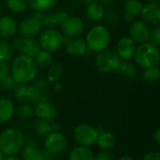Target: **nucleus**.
<instances>
[{"mask_svg": "<svg viewBox=\"0 0 160 160\" xmlns=\"http://www.w3.org/2000/svg\"><path fill=\"white\" fill-rule=\"evenodd\" d=\"M150 28L143 21L135 20L129 26V38L137 44L147 42L149 39Z\"/></svg>", "mask_w": 160, "mask_h": 160, "instance_id": "obj_10", "label": "nucleus"}, {"mask_svg": "<svg viewBox=\"0 0 160 160\" xmlns=\"http://www.w3.org/2000/svg\"><path fill=\"white\" fill-rule=\"evenodd\" d=\"M119 160H135L133 158H131V157H129V156H124V157H122Z\"/></svg>", "mask_w": 160, "mask_h": 160, "instance_id": "obj_44", "label": "nucleus"}, {"mask_svg": "<svg viewBox=\"0 0 160 160\" xmlns=\"http://www.w3.org/2000/svg\"><path fill=\"white\" fill-rule=\"evenodd\" d=\"M61 31L62 35L68 38H78L84 31V23L82 20L79 17L69 16L61 24Z\"/></svg>", "mask_w": 160, "mask_h": 160, "instance_id": "obj_9", "label": "nucleus"}, {"mask_svg": "<svg viewBox=\"0 0 160 160\" xmlns=\"http://www.w3.org/2000/svg\"><path fill=\"white\" fill-rule=\"evenodd\" d=\"M34 60L38 66V68H49L52 63V55L50 52L45 50H40L35 56Z\"/></svg>", "mask_w": 160, "mask_h": 160, "instance_id": "obj_26", "label": "nucleus"}, {"mask_svg": "<svg viewBox=\"0 0 160 160\" xmlns=\"http://www.w3.org/2000/svg\"><path fill=\"white\" fill-rule=\"evenodd\" d=\"M58 0H26L27 6L36 12H48L52 9Z\"/></svg>", "mask_w": 160, "mask_h": 160, "instance_id": "obj_20", "label": "nucleus"}, {"mask_svg": "<svg viewBox=\"0 0 160 160\" xmlns=\"http://www.w3.org/2000/svg\"><path fill=\"white\" fill-rule=\"evenodd\" d=\"M13 48L10 43L7 42L4 39H0V60L1 61H8L13 56Z\"/></svg>", "mask_w": 160, "mask_h": 160, "instance_id": "obj_29", "label": "nucleus"}, {"mask_svg": "<svg viewBox=\"0 0 160 160\" xmlns=\"http://www.w3.org/2000/svg\"><path fill=\"white\" fill-rule=\"evenodd\" d=\"M151 43H153L156 46H159L160 45V27L159 26H156L155 28H153L152 30H150V34H149V39Z\"/></svg>", "mask_w": 160, "mask_h": 160, "instance_id": "obj_36", "label": "nucleus"}, {"mask_svg": "<svg viewBox=\"0 0 160 160\" xmlns=\"http://www.w3.org/2000/svg\"><path fill=\"white\" fill-rule=\"evenodd\" d=\"M121 1H123V2H128V1H131V0H121Z\"/></svg>", "mask_w": 160, "mask_h": 160, "instance_id": "obj_51", "label": "nucleus"}, {"mask_svg": "<svg viewBox=\"0 0 160 160\" xmlns=\"http://www.w3.org/2000/svg\"><path fill=\"white\" fill-rule=\"evenodd\" d=\"M118 74L128 78V79H134L137 74V68L135 65L129 60H122L120 61L116 70Z\"/></svg>", "mask_w": 160, "mask_h": 160, "instance_id": "obj_22", "label": "nucleus"}, {"mask_svg": "<svg viewBox=\"0 0 160 160\" xmlns=\"http://www.w3.org/2000/svg\"><path fill=\"white\" fill-rule=\"evenodd\" d=\"M14 82H16L13 80V78L9 77L8 75L3 78H0V90H5V89L11 87L14 84Z\"/></svg>", "mask_w": 160, "mask_h": 160, "instance_id": "obj_37", "label": "nucleus"}, {"mask_svg": "<svg viewBox=\"0 0 160 160\" xmlns=\"http://www.w3.org/2000/svg\"><path fill=\"white\" fill-rule=\"evenodd\" d=\"M35 130L36 133L40 136V137H46L47 135H49L52 132V126L49 122L46 121H42V120H38L35 123Z\"/></svg>", "mask_w": 160, "mask_h": 160, "instance_id": "obj_30", "label": "nucleus"}, {"mask_svg": "<svg viewBox=\"0 0 160 160\" xmlns=\"http://www.w3.org/2000/svg\"><path fill=\"white\" fill-rule=\"evenodd\" d=\"M9 73V67L5 61L0 60V78L8 76Z\"/></svg>", "mask_w": 160, "mask_h": 160, "instance_id": "obj_40", "label": "nucleus"}, {"mask_svg": "<svg viewBox=\"0 0 160 160\" xmlns=\"http://www.w3.org/2000/svg\"><path fill=\"white\" fill-rule=\"evenodd\" d=\"M145 1H147L148 3H152V2H158L159 0H145Z\"/></svg>", "mask_w": 160, "mask_h": 160, "instance_id": "obj_49", "label": "nucleus"}, {"mask_svg": "<svg viewBox=\"0 0 160 160\" xmlns=\"http://www.w3.org/2000/svg\"><path fill=\"white\" fill-rule=\"evenodd\" d=\"M85 42L90 51L99 52L108 48L111 42V34L107 27L98 24L88 31Z\"/></svg>", "mask_w": 160, "mask_h": 160, "instance_id": "obj_4", "label": "nucleus"}, {"mask_svg": "<svg viewBox=\"0 0 160 160\" xmlns=\"http://www.w3.org/2000/svg\"><path fill=\"white\" fill-rule=\"evenodd\" d=\"M133 57L136 64L142 68L158 67L160 60L158 47L151 42L142 43L136 48Z\"/></svg>", "mask_w": 160, "mask_h": 160, "instance_id": "obj_3", "label": "nucleus"}, {"mask_svg": "<svg viewBox=\"0 0 160 160\" xmlns=\"http://www.w3.org/2000/svg\"><path fill=\"white\" fill-rule=\"evenodd\" d=\"M17 113L21 118H29L35 113V108L28 103H22L18 107Z\"/></svg>", "mask_w": 160, "mask_h": 160, "instance_id": "obj_34", "label": "nucleus"}, {"mask_svg": "<svg viewBox=\"0 0 160 160\" xmlns=\"http://www.w3.org/2000/svg\"><path fill=\"white\" fill-rule=\"evenodd\" d=\"M18 31V25L14 18L10 16L0 17V36L3 38H13Z\"/></svg>", "mask_w": 160, "mask_h": 160, "instance_id": "obj_17", "label": "nucleus"}, {"mask_svg": "<svg viewBox=\"0 0 160 160\" xmlns=\"http://www.w3.org/2000/svg\"><path fill=\"white\" fill-rule=\"evenodd\" d=\"M42 24L39 20L34 16L22 20L18 27V30L23 38H34L40 33Z\"/></svg>", "mask_w": 160, "mask_h": 160, "instance_id": "obj_11", "label": "nucleus"}, {"mask_svg": "<svg viewBox=\"0 0 160 160\" xmlns=\"http://www.w3.org/2000/svg\"><path fill=\"white\" fill-rule=\"evenodd\" d=\"M3 156H4V155H3V154L1 153V151H0V160H3Z\"/></svg>", "mask_w": 160, "mask_h": 160, "instance_id": "obj_50", "label": "nucleus"}, {"mask_svg": "<svg viewBox=\"0 0 160 160\" xmlns=\"http://www.w3.org/2000/svg\"><path fill=\"white\" fill-rule=\"evenodd\" d=\"M95 160H114V157L108 150H104L95 157Z\"/></svg>", "mask_w": 160, "mask_h": 160, "instance_id": "obj_38", "label": "nucleus"}, {"mask_svg": "<svg viewBox=\"0 0 160 160\" xmlns=\"http://www.w3.org/2000/svg\"><path fill=\"white\" fill-rule=\"evenodd\" d=\"M141 16L145 23L158 26L160 23L159 2H152L146 4L145 6L143 5Z\"/></svg>", "mask_w": 160, "mask_h": 160, "instance_id": "obj_12", "label": "nucleus"}, {"mask_svg": "<svg viewBox=\"0 0 160 160\" xmlns=\"http://www.w3.org/2000/svg\"><path fill=\"white\" fill-rule=\"evenodd\" d=\"M23 160H43L44 155L35 145H26L22 152Z\"/></svg>", "mask_w": 160, "mask_h": 160, "instance_id": "obj_27", "label": "nucleus"}, {"mask_svg": "<svg viewBox=\"0 0 160 160\" xmlns=\"http://www.w3.org/2000/svg\"><path fill=\"white\" fill-rule=\"evenodd\" d=\"M35 113L39 120L52 122L57 116V111L55 107L49 101H40L35 108Z\"/></svg>", "mask_w": 160, "mask_h": 160, "instance_id": "obj_15", "label": "nucleus"}, {"mask_svg": "<svg viewBox=\"0 0 160 160\" xmlns=\"http://www.w3.org/2000/svg\"><path fill=\"white\" fill-rule=\"evenodd\" d=\"M137 44L129 38H121L116 45V53L122 60H130L135 53Z\"/></svg>", "mask_w": 160, "mask_h": 160, "instance_id": "obj_13", "label": "nucleus"}, {"mask_svg": "<svg viewBox=\"0 0 160 160\" xmlns=\"http://www.w3.org/2000/svg\"><path fill=\"white\" fill-rule=\"evenodd\" d=\"M103 18H104L105 22L109 25H116L120 22L119 14L117 13V11H115L113 9H109V10L105 11Z\"/></svg>", "mask_w": 160, "mask_h": 160, "instance_id": "obj_35", "label": "nucleus"}, {"mask_svg": "<svg viewBox=\"0 0 160 160\" xmlns=\"http://www.w3.org/2000/svg\"><path fill=\"white\" fill-rule=\"evenodd\" d=\"M15 112V107L12 101L8 98H0V123L9 121Z\"/></svg>", "mask_w": 160, "mask_h": 160, "instance_id": "obj_21", "label": "nucleus"}, {"mask_svg": "<svg viewBox=\"0 0 160 160\" xmlns=\"http://www.w3.org/2000/svg\"><path fill=\"white\" fill-rule=\"evenodd\" d=\"M63 73V66L59 63H55L50 67L48 70V80L50 82H57Z\"/></svg>", "mask_w": 160, "mask_h": 160, "instance_id": "obj_32", "label": "nucleus"}, {"mask_svg": "<svg viewBox=\"0 0 160 160\" xmlns=\"http://www.w3.org/2000/svg\"><path fill=\"white\" fill-rule=\"evenodd\" d=\"M5 160H19L15 156H12V157H8Z\"/></svg>", "mask_w": 160, "mask_h": 160, "instance_id": "obj_47", "label": "nucleus"}, {"mask_svg": "<svg viewBox=\"0 0 160 160\" xmlns=\"http://www.w3.org/2000/svg\"><path fill=\"white\" fill-rule=\"evenodd\" d=\"M24 145V136L17 128H8L0 134V151L7 157L16 156Z\"/></svg>", "mask_w": 160, "mask_h": 160, "instance_id": "obj_2", "label": "nucleus"}, {"mask_svg": "<svg viewBox=\"0 0 160 160\" xmlns=\"http://www.w3.org/2000/svg\"><path fill=\"white\" fill-rule=\"evenodd\" d=\"M44 145L50 154L60 155L66 151L68 147V141L63 134L59 132H51L46 136Z\"/></svg>", "mask_w": 160, "mask_h": 160, "instance_id": "obj_8", "label": "nucleus"}, {"mask_svg": "<svg viewBox=\"0 0 160 160\" xmlns=\"http://www.w3.org/2000/svg\"><path fill=\"white\" fill-rule=\"evenodd\" d=\"M105 9L101 3L96 1L90 3L86 7V15L92 21H99L103 18Z\"/></svg>", "mask_w": 160, "mask_h": 160, "instance_id": "obj_23", "label": "nucleus"}, {"mask_svg": "<svg viewBox=\"0 0 160 160\" xmlns=\"http://www.w3.org/2000/svg\"><path fill=\"white\" fill-rule=\"evenodd\" d=\"M68 160H95V156L88 147L78 146L71 151Z\"/></svg>", "mask_w": 160, "mask_h": 160, "instance_id": "obj_25", "label": "nucleus"}, {"mask_svg": "<svg viewBox=\"0 0 160 160\" xmlns=\"http://www.w3.org/2000/svg\"><path fill=\"white\" fill-rule=\"evenodd\" d=\"M41 50L39 42L34 38H22L21 47L19 49V52L22 54L33 57Z\"/></svg>", "mask_w": 160, "mask_h": 160, "instance_id": "obj_19", "label": "nucleus"}, {"mask_svg": "<svg viewBox=\"0 0 160 160\" xmlns=\"http://www.w3.org/2000/svg\"><path fill=\"white\" fill-rule=\"evenodd\" d=\"M52 126V132H58L61 128L59 123H54L53 125H51Z\"/></svg>", "mask_w": 160, "mask_h": 160, "instance_id": "obj_43", "label": "nucleus"}, {"mask_svg": "<svg viewBox=\"0 0 160 160\" xmlns=\"http://www.w3.org/2000/svg\"><path fill=\"white\" fill-rule=\"evenodd\" d=\"M101 4H105V5H109L112 2V0H99Z\"/></svg>", "mask_w": 160, "mask_h": 160, "instance_id": "obj_45", "label": "nucleus"}, {"mask_svg": "<svg viewBox=\"0 0 160 160\" xmlns=\"http://www.w3.org/2000/svg\"><path fill=\"white\" fill-rule=\"evenodd\" d=\"M142 160H160V152L159 151L149 152L142 157Z\"/></svg>", "mask_w": 160, "mask_h": 160, "instance_id": "obj_39", "label": "nucleus"}, {"mask_svg": "<svg viewBox=\"0 0 160 160\" xmlns=\"http://www.w3.org/2000/svg\"><path fill=\"white\" fill-rule=\"evenodd\" d=\"M40 48L50 52L58 51L65 42V37L55 28H48L44 30L38 39Z\"/></svg>", "mask_w": 160, "mask_h": 160, "instance_id": "obj_5", "label": "nucleus"}, {"mask_svg": "<svg viewBox=\"0 0 160 160\" xmlns=\"http://www.w3.org/2000/svg\"><path fill=\"white\" fill-rule=\"evenodd\" d=\"M39 97V91L33 85L21 83L15 88V98L22 102L35 101Z\"/></svg>", "mask_w": 160, "mask_h": 160, "instance_id": "obj_14", "label": "nucleus"}, {"mask_svg": "<svg viewBox=\"0 0 160 160\" xmlns=\"http://www.w3.org/2000/svg\"><path fill=\"white\" fill-rule=\"evenodd\" d=\"M98 136V130L86 124L79 125L74 130V138L76 142L81 146H84V147H89L95 144Z\"/></svg>", "mask_w": 160, "mask_h": 160, "instance_id": "obj_7", "label": "nucleus"}, {"mask_svg": "<svg viewBox=\"0 0 160 160\" xmlns=\"http://www.w3.org/2000/svg\"><path fill=\"white\" fill-rule=\"evenodd\" d=\"M6 5L9 10L15 13H21L27 7L26 0H6Z\"/></svg>", "mask_w": 160, "mask_h": 160, "instance_id": "obj_33", "label": "nucleus"}, {"mask_svg": "<svg viewBox=\"0 0 160 160\" xmlns=\"http://www.w3.org/2000/svg\"><path fill=\"white\" fill-rule=\"evenodd\" d=\"M96 1H98V0H82V2L83 3V4H90V3H93V2H96Z\"/></svg>", "mask_w": 160, "mask_h": 160, "instance_id": "obj_46", "label": "nucleus"}, {"mask_svg": "<svg viewBox=\"0 0 160 160\" xmlns=\"http://www.w3.org/2000/svg\"><path fill=\"white\" fill-rule=\"evenodd\" d=\"M43 160H56V159H54V158H50V157H49V158H45V157H44Z\"/></svg>", "mask_w": 160, "mask_h": 160, "instance_id": "obj_48", "label": "nucleus"}, {"mask_svg": "<svg viewBox=\"0 0 160 160\" xmlns=\"http://www.w3.org/2000/svg\"><path fill=\"white\" fill-rule=\"evenodd\" d=\"M125 20H126L128 22L131 23L133 21H135V17H134V16H132V15H130V14L126 13V14H125Z\"/></svg>", "mask_w": 160, "mask_h": 160, "instance_id": "obj_42", "label": "nucleus"}, {"mask_svg": "<svg viewBox=\"0 0 160 160\" xmlns=\"http://www.w3.org/2000/svg\"><path fill=\"white\" fill-rule=\"evenodd\" d=\"M68 14L66 11L60 10L57 12H52V13H47L43 14V17L40 21L42 26L48 27V28H53L55 26H58L61 24L68 18Z\"/></svg>", "mask_w": 160, "mask_h": 160, "instance_id": "obj_18", "label": "nucleus"}, {"mask_svg": "<svg viewBox=\"0 0 160 160\" xmlns=\"http://www.w3.org/2000/svg\"><path fill=\"white\" fill-rule=\"evenodd\" d=\"M142 8H143V4L141 1H139V0H131V1L126 2L125 11H126V13L136 17L138 15H141Z\"/></svg>", "mask_w": 160, "mask_h": 160, "instance_id": "obj_28", "label": "nucleus"}, {"mask_svg": "<svg viewBox=\"0 0 160 160\" xmlns=\"http://www.w3.org/2000/svg\"><path fill=\"white\" fill-rule=\"evenodd\" d=\"M66 52L73 56H82L87 52L88 47L85 40L78 38H68L65 43Z\"/></svg>", "mask_w": 160, "mask_h": 160, "instance_id": "obj_16", "label": "nucleus"}, {"mask_svg": "<svg viewBox=\"0 0 160 160\" xmlns=\"http://www.w3.org/2000/svg\"><path fill=\"white\" fill-rule=\"evenodd\" d=\"M154 140H155V142H156V143L157 144H160V128H157V130H156V132H155V134H154Z\"/></svg>", "mask_w": 160, "mask_h": 160, "instance_id": "obj_41", "label": "nucleus"}, {"mask_svg": "<svg viewBox=\"0 0 160 160\" xmlns=\"http://www.w3.org/2000/svg\"><path fill=\"white\" fill-rule=\"evenodd\" d=\"M121 58L118 56L115 51L111 49H105L99 52L96 57V66L98 71L102 73H108L115 71Z\"/></svg>", "mask_w": 160, "mask_h": 160, "instance_id": "obj_6", "label": "nucleus"}, {"mask_svg": "<svg viewBox=\"0 0 160 160\" xmlns=\"http://www.w3.org/2000/svg\"><path fill=\"white\" fill-rule=\"evenodd\" d=\"M160 70L158 67H153L144 68L142 73V79L147 82H155L159 79Z\"/></svg>", "mask_w": 160, "mask_h": 160, "instance_id": "obj_31", "label": "nucleus"}, {"mask_svg": "<svg viewBox=\"0 0 160 160\" xmlns=\"http://www.w3.org/2000/svg\"><path fill=\"white\" fill-rule=\"evenodd\" d=\"M116 140L115 136L112 132L103 131L98 134L96 143H98V147L102 150H109L112 149L115 145Z\"/></svg>", "mask_w": 160, "mask_h": 160, "instance_id": "obj_24", "label": "nucleus"}, {"mask_svg": "<svg viewBox=\"0 0 160 160\" xmlns=\"http://www.w3.org/2000/svg\"><path fill=\"white\" fill-rule=\"evenodd\" d=\"M1 13H2V10H1V8H0V17H1Z\"/></svg>", "mask_w": 160, "mask_h": 160, "instance_id": "obj_52", "label": "nucleus"}, {"mask_svg": "<svg viewBox=\"0 0 160 160\" xmlns=\"http://www.w3.org/2000/svg\"><path fill=\"white\" fill-rule=\"evenodd\" d=\"M12 78L16 82L26 83L33 81L38 74V66L33 57L19 54L11 65Z\"/></svg>", "mask_w": 160, "mask_h": 160, "instance_id": "obj_1", "label": "nucleus"}]
</instances>
